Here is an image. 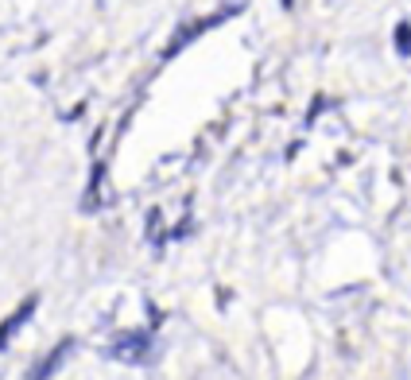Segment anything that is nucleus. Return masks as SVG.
Returning <instances> with one entry per match:
<instances>
[{"label":"nucleus","mask_w":411,"mask_h":380,"mask_svg":"<svg viewBox=\"0 0 411 380\" xmlns=\"http://www.w3.org/2000/svg\"><path fill=\"white\" fill-rule=\"evenodd\" d=\"M284 8H291V0H284Z\"/></svg>","instance_id":"nucleus-6"},{"label":"nucleus","mask_w":411,"mask_h":380,"mask_svg":"<svg viewBox=\"0 0 411 380\" xmlns=\"http://www.w3.org/2000/svg\"><path fill=\"white\" fill-rule=\"evenodd\" d=\"M70 353H74V338H62L59 346H55V349H50V353L43 357L39 365H35V369H32V377H27V380H50L55 372L62 369V365H67V357H70Z\"/></svg>","instance_id":"nucleus-3"},{"label":"nucleus","mask_w":411,"mask_h":380,"mask_svg":"<svg viewBox=\"0 0 411 380\" xmlns=\"http://www.w3.org/2000/svg\"><path fill=\"white\" fill-rule=\"evenodd\" d=\"M101 178H105V167H101V163H97V167H93V183H90V195H85V210H97V190H101Z\"/></svg>","instance_id":"nucleus-4"},{"label":"nucleus","mask_w":411,"mask_h":380,"mask_svg":"<svg viewBox=\"0 0 411 380\" xmlns=\"http://www.w3.org/2000/svg\"><path fill=\"white\" fill-rule=\"evenodd\" d=\"M151 346H155L151 330L140 326V330H120V334H113L105 353H109L113 361H125V365H144L151 357Z\"/></svg>","instance_id":"nucleus-1"},{"label":"nucleus","mask_w":411,"mask_h":380,"mask_svg":"<svg viewBox=\"0 0 411 380\" xmlns=\"http://www.w3.org/2000/svg\"><path fill=\"white\" fill-rule=\"evenodd\" d=\"M35 307H39V295H27L24 303H20L16 311L8 314V318L0 322V349H8L12 334H20V330L27 326V318H32V314H35Z\"/></svg>","instance_id":"nucleus-2"},{"label":"nucleus","mask_w":411,"mask_h":380,"mask_svg":"<svg viewBox=\"0 0 411 380\" xmlns=\"http://www.w3.org/2000/svg\"><path fill=\"white\" fill-rule=\"evenodd\" d=\"M396 43H400V55H411V24L396 27Z\"/></svg>","instance_id":"nucleus-5"}]
</instances>
